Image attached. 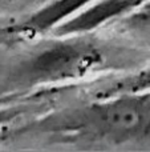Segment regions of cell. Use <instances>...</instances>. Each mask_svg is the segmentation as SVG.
<instances>
[{"label": "cell", "instance_id": "cell-1", "mask_svg": "<svg viewBox=\"0 0 150 152\" xmlns=\"http://www.w3.org/2000/svg\"><path fill=\"white\" fill-rule=\"evenodd\" d=\"M41 131L93 139L126 140L150 134V94H124L102 97L84 108L45 119Z\"/></svg>", "mask_w": 150, "mask_h": 152}, {"label": "cell", "instance_id": "cell-2", "mask_svg": "<svg viewBox=\"0 0 150 152\" xmlns=\"http://www.w3.org/2000/svg\"><path fill=\"white\" fill-rule=\"evenodd\" d=\"M102 61V53L94 44L71 37L43 45L33 52L21 63L16 79L27 87L53 84L81 77Z\"/></svg>", "mask_w": 150, "mask_h": 152}, {"label": "cell", "instance_id": "cell-3", "mask_svg": "<svg viewBox=\"0 0 150 152\" xmlns=\"http://www.w3.org/2000/svg\"><path fill=\"white\" fill-rule=\"evenodd\" d=\"M145 0H96V3H90L77 15L56 27L55 31L63 36H80L118 16L132 13Z\"/></svg>", "mask_w": 150, "mask_h": 152}, {"label": "cell", "instance_id": "cell-4", "mask_svg": "<svg viewBox=\"0 0 150 152\" xmlns=\"http://www.w3.org/2000/svg\"><path fill=\"white\" fill-rule=\"evenodd\" d=\"M94 0H53L29 16L23 23L9 28L15 34H40L56 28Z\"/></svg>", "mask_w": 150, "mask_h": 152}, {"label": "cell", "instance_id": "cell-5", "mask_svg": "<svg viewBox=\"0 0 150 152\" xmlns=\"http://www.w3.org/2000/svg\"><path fill=\"white\" fill-rule=\"evenodd\" d=\"M124 94H150V67L116 81L100 92L101 97Z\"/></svg>", "mask_w": 150, "mask_h": 152}, {"label": "cell", "instance_id": "cell-6", "mask_svg": "<svg viewBox=\"0 0 150 152\" xmlns=\"http://www.w3.org/2000/svg\"><path fill=\"white\" fill-rule=\"evenodd\" d=\"M128 23L130 24V27L136 29L150 31V1L146 4L142 3L137 8V11H133Z\"/></svg>", "mask_w": 150, "mask_h": 152}, {"label": "cell", "instance_id": "cell-7", "mask_svg": "<svg viewBox=\"0 0 150 152\" xmlns=\"http://www.w3.org/2000/svg\"><path fill=\"white\" fill-rule=\"evenodd\" d=\"M19 113H20V111L15 110V108H12V110H11V108H3L1 103H0V124L16 118Z\"/></svg>", "mask_w": 150, "mask_h": 152}]
</instances>
